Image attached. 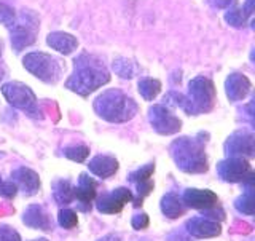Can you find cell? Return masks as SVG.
<instances>
[{
	"label": "cell",
	"mask_w": 255,
	"mask_h": 241,
	"mask_svg": "<svg viewBox=\"0 0 255 241\" xmlns=\"http://www.w3.org/2000/svg\"><path fill=\"white\" fill-rule=\"evenodd\" d=\"M110 80L104 64L90 54H82L75 59V74L67 80V88L82 96H88Z\"/></svg>",
	"instance_id": "cell-1"
},
{
	"label": "cell",
	"mask_w": 255,
	"mask_h": 241,
	"mask_svg": "<svg viewBox=\"0 0 255 241\" xmlns=\"http://www.w3.org/2000/svg\"><path fill=\"white\" fill-rule=\"evenodd\" d=\"M94 109L99 114V117L112 123L128 122L137 112L135 102L118 90H110L99 96L94 102Z\"/></svg>",
	"instance_id": "cell-2"
},
{
	"label": "cell",
	"mask_w": 255,
	"mask_h": 241,
	"mask_svg": "<svg viewBox=\"0 0 255 241\" xmlns=\"http://www.w3.org/2000/svg\"><path fill=\"white\" fill-rule=\"evenodd\" d=\"M172 157L179 168L185 173H203L207 170V162L201 144L193 139H177L172 144Z\"/></svg>",
	"instance_id": "cell-3"
},
{
	"label": "cell",
	"mask_w": 255,
	"mask_h": 241,
	"mask_svg": "<svg viewBox=\"0 0 255 241\" xmlns=\"http://www.w3.org/2000/svg\"><path fill=\"white\" fill-rule=\"evenodd\" d=\"M24 67H26L30 74H34L40 80L48 83L58 82L62 74V66L58 59L46 53H30L24 58Z\"/></svg>",
	"instance_id": "cell-4"
},
{
	"label": "cell",
	"mask_w": 255,
	"mask_h": 241,
	"mask_svg": "<svg viewBox=\"0 0 255 241\" xmlns=\"http://www.w3.org/2000/svg\"><path fill=\"white\" fill-rule=\"evenodd\" d=\"M38 30V19L34 13L24 11L21 18L11 26V45L16 51L24 50L26 46L35 42Z\"/></svg>",
	"instance_id": "cell-5"
},
{
	"label": "cell",
	"mask_w": 255,
	"mask_h": 241,
	"mask_svg": "<svg viewBox=\"0 0 255 241\" xmlns=\"http://www.w3.org/2000/svg\"><path fill=\"white\" fill-rule=\"evenodd\" d=\"M193 114L209 112L215 102V90L209 78L198 77L190 82V98H188Z\"/></svg>",
	"instance_id": "cell-6"
},
{
	"label": "cell",
	"mask_w": 255,
	"mask_h": 241,
	"mask_svg": "<svg viewBox=\"0 0 255 241\" xmlns=\"http://www.w3.org/2000/svg\"><path fill=\"white\" fill-rule=\"evenodd\" d=\"M2 93L11 106L26 110L30 115L37 114V98L29 86L18 82H11L2 86Z\"/></svg>",
	"instance_id": "cell-7"
},
{
	"label": "cell",
	"mask_w": 255,
	"mask_h": 241,
	"mask_svg": "<svg viewBox=\"0 0 255 241\" xmlns=\"http://www.w3.org/2000/svg\"><path fill=\"white\" fill-rule=\"evenodd\" d=\"M219 176L227 182H247L252 186L254 171L243 157H230L219 165Z\"/></svg>",
	"instance_id": "cell-8"
},
{
	"label": "cell",
	"mask_w": 255,
	"mask_h": 241,
	"mask_svg": "<svg viewBox=\"0 0 255 241\" xmlns=\"http://www.w3.org/2000/svg\"><path fill=\"white\" fill-rule=\"evenodd\" d=\"M150 122L159 134H174L182 126L180 120L172 115L164 106H155L150 109Z\"/></svg>",
	"instance_id": "cell-9"
},
{
	"label": "cell",
	"mask_w": 255,
	"mask_h": 241,
	"mask_svg": "<svg viewBox=\"0 0 255 241\" xmlns=\"http://www.w3.org/2000/svg\"><path fill=\"white\" fill-rule=\"evenodd\" d=\"M134 197L131 194V190H128L125 187H120L110 194H104L102 197H99L98 200V210L102 214H117L123 210V206L131 202Z\"/></svg>",
	"instance_id": "cell-10"
},
{
	"label": "cell",
	"mask_w": 255,
	"mask_h": 241,
	"mask_svg": "<svg viewBox=\"0 0 255 241\" xmlns=\"http://www.w3.org/2000/svg\"><path fill=\"white\" fill-rule=\"evenodd\" d=\"M153 173H155V165H147L129 174V181L135 184V187H137V197L132 198L135 208L142 206L143 198L148 197L150 192L153 190V181H151V174Z\"/></svg>",
	"instance_id": "cell-11"
},
{
	"label": "cell",
	"mask_w": 255,
	"mask_h": 241,
	"mask_svg": "<svg viewBox=\"0 0 255 241\" xmlns=\"http://www.w3.org/2000/svg\"><path fill=\"white\" fill-rule=\"evenodd\" d=\"M182 202L185 206L193 208V210H211V208L219 206V198L211 190L188 189L183 194Z\"/></svg>",
	"instance_id": "cell-12"
},
{
	"label": "cell",
	"mask_w": 255,
	"mask_h": 241,
	"mask_svg": "<svg viewBox=\"0 0 255 241\" xmlns=\"http://www.w3.org/2000/svg\"><path fill=\"white\" fill-rule=\"evenodd\" d=\"M96 181L91 179L88 174H80L78 179V186L74 187V197L75 200L80 202V210L88 213L91 211V202L96 198Z\"/></svg>",
	"instance_id": "cell-13"
},
{
	"label": "cell",
	"mask_w": 255,
	"mask_h": 241,
	"mask_svg": "<svg viewBox=\"0 0 255 241\" xmlns=\"http://www.w3.org/2000/svg\"><path fill=\"white\" fill-rule=\"evenodd\" d=\"M22 222L30 229L51 232L53 230V221L40 205H30L22 216Z\"/></svg>",
	"instance_id": "cell-14"
},
{
	"label": "cell",
	"mask_w": 255,
	"mask_h": 241,
	"mask_svg": "<svg viewBox=\"0 0 255 241\" xmlns=\"http://www.w3.org/2000/svg\"><path fill=\"white\" fill-rule=\"evenodd\" d=\"M228 155L231 157H252L254 155V136L247 133H236L225 144Z\"/></svg>",
	"instance_id": "cell-15"
},
{
	"label": "cell",
	"mask_w": 255,
	"mask_h": 241,
	"mask_svg": "<svg viewBox=\"0 0 255 241\" xmlns=\"http://www.w3.org/2000/svg\"><path fill=\"white\" fill-rule=\"evenodd\" d=\"M13 181L16 182V187L24 192V195H35L40 189V178L35 171L29 170V168H18L11 174Z\"/></svg>",
	"instance_id": "cell-16"
},
{
	"label": "cell",
	"mask_w": 255,
	"mask_h": 241,
	"mask_svg": "<svg viewBox=\"0 0 255 241\" xmlns=\"http://www.w3.org/2000/svg\"><path fill=\"white\" fill-rule=\"evenodd\" d=\"M187 229L190 235L196 238H214L220 235V226L215 221L206 219V218H193L187 222Z\"/></svg>",
	"instance_id": "cell-17"
},
{
	"label": "cell",
	"mask_w": 255,
	"mask_h": 241,
	"mask_svg": "<svg viewBox=\"0 0 255 241\" xmlns=\"http://www.w3.org/2000/svg\"><path fill=\"white\" fill-rule=\"evenodd\" d=\"M225 88H227L228 98L231 101H239V99H244L247 96V93L251 91V82L246 75L233 74L227 78Z\"/></svg>",
	"instance_id": "cell-18"
},
{
	"label": "cell",
	"mask_w": 255,
	"mask_h": 241,
	"mask_svg": "<svg viewBox=\"0 0 255 241\" xmlns=\"http://www.w3.org/2000/svg\"><path fill=\"white\" fill-rule=\"evenodd\" d=\"M117 170H118V162L114 157H109V155L94 157L90 162V171L102 179H107L110 176H114Z\"/></svg>",
	"instance_id": "cell-19"
},
{
	"label": "cell",
	"mask_w": 255,
	"mask_h": 241,
	"mask_svg": "<svg viewBox=\"0 0 255 241\" xmlns=\"http://www.w3.org/2000/svg\"><path fill=\"white\" fill-rule=\"evenodd\" d=\"M46 42L53 50L59 51L62 54H70L78 46L77 38L70 34H66V32H53V34L48 35Z\"/></svg>",
	"instance_id": "cell-20"
},
{
	"label": "cell",
	"mask_w": 255,
	"mask_h": 241,
	"mask_svg": "<svg viewBox=\"0 0 255 241\" xmlns=\"http://www.w3.org/2000/svg\"><path fill=\"white\" fill-rule=\"evenodd\" d=\"M161 211L166 218L177 219L180 216L185 214L187 206L183 205V202L175 194H167L161 200Z\"/></svg>",
	"instance_id": "cell-21"
},
{
	"label": "cell",
	"mask_w": 255,
	"mask_h": 241,
	"mask_svg": "<svg viewBox=\"0 0 255 241\" xmlns=\"http://www.w3.org/2000/svg\"><path fill=\"white\" fill-rule=\"evenodd\" d=\"M53 195L59 205H69L75 200L74 186H72L69 181H64V179L54 181L53 182Z\"/></svg>",
	"instance_id": "cell-22"
},
{
	"label": "cell",
	"mask_w": 255,
	"mask_h": 241,
	"mask_svg": "<svg viewBox=\"0 0 255 241\" xmlns=\"http://www.w3.org/2000/svg\"><path fill=\"white\" fill-rule=\"evenodd\" d=\"M159 90H161V83L155 78H143L139 82V93L143 96V99H147V101L155 99Z\"/></svg>",
	"instance_id": "cell-23"
},
{
	"label": "cell",
	"mask_w": 255,
	"mask_h": 241,
	"mask_svg": "<svg viewBox=\"0 0 255 241\" xmlns=\"http://www.w3.org/2000/svg\"><path fill=\"white\" fill-rule=\"evenodd\" d=\"M254 203H255L254 202V192H252V189H249L241 198L236 200V210L247 214V216H252L254 214Z\"/></svg>",
	"instance_id": "cell-24"
},
{
	"label": "cell",
	"mask_w": 255,
	"mask_h": 241,
	"mask_svg": "<svg viewBox=\"0 0 255 241\" xmlns=\"http://www.w3.org/2000/svg\"><path fill=\"white\" fill-rule=\"evenodd\" d=\"M114 70L117 72V74L120 77H123V78H131L134 75V64L132 61L129 59H126V58H120L114 62Z\"/></svg>",
	"instance_id": "cell-25"
},
{
	"label": "cell",
	"mask_w": 255,
	"mask_h": 241,
	"mask_svg": "<svg viewBox=\"0 0 255 241\" xmlns=\"http://www.w3.org/2000/svg\"><path fill=\"white\" fill-rule=\"evenodd\" d=\"M58 221H59V226L64 229H74L78 226V218L74 210H61Z\"/></svg>",
	"instance_id": "cell-26"
},
{
	"label": "cell",
	"mask_w": 255,
	"mask_h": 241,
	"mask_svg": "<svg viewBox=\"0 0 255 241\" xmlns=\"http://www.w3.org/2000/svg\"><path fill=\"white\" fill-rule=\"evenodd\" d=\"M64 155H66L67 158H70V160H74V162L82 163L88 158V155H90V149H88L86 146L67 147L66 150H64Z\"/></svg>",
	"instance_id": "cell-27"
},
{
	"label": "cell",
	"mask_w": 255,
	"mask_h": 241,
	"mask_svg": "<svg viewBox=\"0 0 255 241\" xmlns=\"http://www.w3.org/2000/svg\"><path fill=\"white\" fill-rule=\"evenodd\" d=\"M225 19L231 24V26L243 27V26H246V22H247V13L244 10H239V8H236V10L230 11L225 16Z\"/></svg>",
	"instance_id": "cell-28"
},
{
	"label": "cell",
	"mask_w": 255,
	"mask_h": 241,
	"mask_svg": "<svg viewBox=\"0 0 255 241\" xmlns=\"http://www.w3.org/2000/svg\"><path fill=\"white\" fill-rule=\"evenodd\" d=\"M14 18H16V14H14L13 8L0 2V22L2 24H13Z\"/></svg>",
	"instance_id": "cell-29"
},
{
	"label": "cell",
	"mask_w": 255,
	"mask_h": 241,
	"mask_svg": "<svg viewBox=\"0 0 255 241\" xmlns=\"http://www.w3.org/2000/svg\"><path fill=\"white\" fill-rule=\"evenodd\" d=\"M0 241H21V237L14 229L2 226L0 227Z\"/></svg>",
	"instance_id": "cell-30"
},
{
	"label": "cell",
	"mask_w": 255,
	"mask_h": 241,
	"mask_svg": "<svg viewBox=\"0 0 255 241\" xmlns=\"http://www.w3.org/2000/svg\"><path fill=\"white\" fill-rule=\"evenodd\" d=\"M148 216L145 213H142V214H135L132 221H131V226L135 229V230H143V229H147L148 227Z\"/></svg>",
	"instance_id": "cell-31"
},
{
	"label": "cell",
	"mask_w": 255,
	"mask_h": 241,
	"mask_svg": "<svg viewBox=\"0 0 255 241\" xmlns=\"http://www.w3.org/2000/svg\"><path fill=\"white\" fill-rule=\"evenodd\" d=\"M16 192H18V187H16V184L13 181L2 182V186H0V195L5 198H13L16 195Z\"/></svg>",
	"instance_id": "cell-32"
},
{
	"label": "cell",
	"mask_w": 255,
	"mask_h": 241,
	"mask_svg": "<svg viewBox=\"0 0 255 241\" xmlns=\"http://www.w3.org/2000/svg\"><path fill=\"white\" fill-rule=\"evenodd\" d=\"M233 2H236V0H211V3L214 6H219V8H225V6L231 5Z\"/></svg>",
	"instance_id": "cell-33"
},
{
	"label": "cell",
	"mask_w": 255,
	"mask_h": 241,
	"mask_svg": "<svg viewBox=\"0 0 255 241\" xmlns=\"http://www.w3.org/2000/svg\"><path fill=\"white\" fill-rule=\"evenodd\" d=\"M99 241H122V240H120L118 235H106L104 238H101Z\"/></svg>",
	"instance_id": "cell-34"
},
{
	"label": "cell",
	"mask_w": 255,
	"mask_h": 241,
	"mask_svg": "<svg viewBox=\"0 0 255 241\" xmlns=\"http://www.w3.org/2000/svg\"><path fill=\"white\" fill-rule=\"evenodd\" d=\"M2 78H3V70L0 69V80H2Z\"/></svg>",
	"instance_id": "cell-35"
},
{
	"label": "cell",
	"mask_w": 255,
	"mask_h": 241,
	"mask_svg": "<svg viewBox=\"0 0 255 241\" xmlns=\"http://www.w3.org/2000/svg\"><path fill=\"white\" fill-rule=\"evenodd\" d=\"M0 54H2V45H0Z\"/></svg>",
	"instance_id": "cell-36"
},
{
	"label": "cell",
	"mask_w": 255,
	"mask_h": 241,
	"mask_svg": "<svg viewBox=\"0 0 255 241\" xmlns=\"http://www.w3.org/2000/svg\"><path fill=\"white\" fill-rule=\"evenodd\" d=\"M37 241H46V240H45V238H42V240H37Z\"/></svg>",
	"instance_id": "cell-37"
},
{
	"label": "cell",
	"mask_w": 255,
	"mask_h": 241,
	"mask_svg": "<svg viewBox=\"0 0 255 241\" xmlns=\"http://www.w3.org/2000/svg\"><path fill=\"white\" fill-rule=\"evenodd\" d=\"M2 182H3V181H2V178H0V186H2Z\"/></svg>",
	"instance_id": "cell-38"
}]
</instances>
